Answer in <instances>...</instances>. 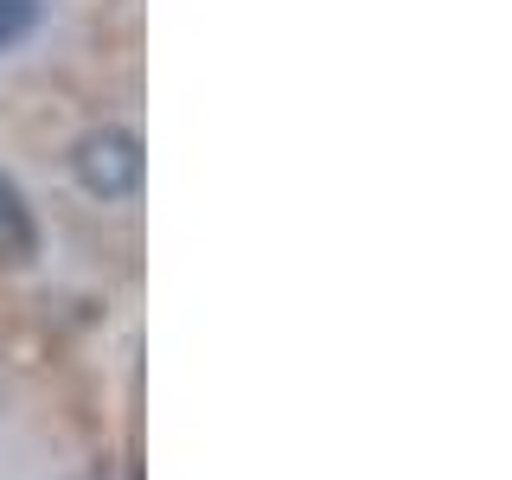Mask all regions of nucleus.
Here are the masks:
<instances>
[{
    "instance_id": "nucleus-1",
    "label": "nucleus",
    "mask_w": 512,
    "mask_h": 480,
    "mask_svg": "<svg viewBox=\"0 0 512 480\" xmlns=\"http://www.w3.org/2000/svg\"><path fill=\"white\" fill-rule=\"evenodd\" d=\"M0 480H128V372L77 269L0 288Z\"/></svg>"
}]
</instances>
